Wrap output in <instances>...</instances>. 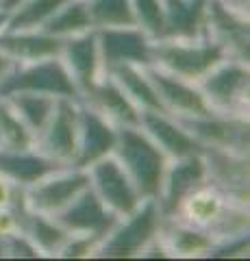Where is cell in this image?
I'll return each instance as SVG.
<instances>
[{"label": "cell", "mask_w": 250, "mask_h": 261, "mask_svg": "<svg viewBox=\"0 0 250 261\" xmlns=\"http://www.w3.org/2000/svg\"><path fill=\"white\" fill-rule=\"evenodd\" d=\"M57 100L59 98H54V96L33 94V92H15V94L5 96V102L31 128V133L35 137L46 126V122L50 120L54 107H57Z\"/></svg>", "instance_id": "cell-27"}, {"label": "cell", "mask_w": 250, "mask_h": 261, "mask_svg": "<svg viewBox=\"0 0 250 261\" xmlns=\"http://www.w3.org/2000/svg\"><path fill=\"white\" fill-rule=\"evenodd\" d=\"M87 187H90V176L85 168L59 166L57 170L24 187V207L37 214L57 216Z\"/></svg>", "instance_id": "cell-6"}, {"label": "cell", "mask_w": 250, "mask_h": 261, "mask_svg": "<svg viewBox=\"0 0 250 261\" xmlns=\"http://www.w3.org/2000/svg\"><path fill=\"white\" fill-rule=\"evenodd\" d=\"M193 3H207V0H193Z\"/></svg>", "instance_id": "cell-41"}, {"label": "cell", "mask_w": 250, "mask_h": 261, "mask_svg": "<svg viewBox=\"0 0 250 261\" xmlns=\"http://www.w3.org/2000/svg\"><path fill=\"white\" fill-rule=\"evenodd\" d=\"M42 31L59 39H68V37L80 35V33L94 31L92 15H90V9H87V0H66L59 7V11L44 24Z\"/></svg>", "instance_id": "cell-28"}, {"label": "cell", "mask_w": 250, "mask_h": 261, "mask_svg": "<svg viewBox=\"0 0 250 261\" xmlns=\"http://www.w3.org/2000/svg\"><path fill=\"white\" fill-rule=\"evenodd\" d=\"M157 242L165 257L172 259H200L209 257L217 246L213 235L198 226L181 222L176 218H163Z\"/></svg>", "instance_id": "cell-19"}, {"label": "cell", "mask_w": 250, "mask_h": 261, "mask_svg": "<svg viewBox=\"0 0 250 261\" xmlns=\"http://www.w3.org/2000/svg\"><path fill=\"white\" fill-rule=\"evenodd\" d=\"M104 72L116 65H150L152 39L137 27L96 29Z\"/></svg>", "instance_id": "cell-12"}, {"label": "cell", "mask_w": 250, "mask_h": 261, "mask_svg": "<svg viewBox=\"0 0 250 261\" xmlns=\"http://www.w3.org/2000/svg\"><path fill=\"white\" fill-rule=\"evenodd\" d=\"M78 140V100L59 98L50 120L35 137V150L59 166H72Z\"/></svg>", "instance_id": "cell-11"}, {"label": "cell", "mask_w": 250, "mask_h": 261, "mask_svg": "<svg viewBox=\"0 0 250 261\" xmlns=\"http://www.w3.org/2000/svg\"><path fill=\"white\" fill-rule=\"evenodd\" d=\"M22 233L35 246L39 257H57L61 246L68 242L70 233L54 216L37 214V211L24 209Z\"/></svg>", "instance_id": "cell-23"}, {"label": "cell", "mask_w": 250, "mask_h": 261, "mask_svg": "<svg viewBox=\"0 0 250 261\" xmlns=\"http://www.w3.org/2000/svg\"><path fill=\"white\" fill-rule=\"evenodd\" d=\"M135 27L144 31L150 39H159L163 35L165 11L163 0H131Z\"/></svg>", "instance_id": "cell-32"}, {"label": "cell", "mask_w": 250, "mask_h": 261, "mask_svg": "<svg viewBox=\"0 0 250 261\" xmlns=\"http://www.w3.org/2000/svg\"><path fill=\"white\" fill-rule=\"evenodd\" d=\"M24 205L20 207H0V238H11L22 233Z\"/></svg>", "instance_id": "cell-33"}, {"label": "cell", "mask_w": 250, "mask_h": 261, "mask_svg": "<svg viewBox=\"0 0 250 261\" xmlns=\"http://www.w3.org/2000/svg\"><path fill=\"white\" fill-rule=\"evenodd\" d=\"M5 244H7V257H11V259L39 257V252L35 250V246L29 242V238L24 233L11 235V238H5Z\"/></svg>", "instance_id": "cell-35"}, {"label": "cell", "mask_w": 250, "mask_h": 261, "mask_svg": "<svg viewBox=\"0 0 250 261\" xmlns=\"http://www.w3.org/2000/svg\"><path fill=\"white\" fill-rule=\"evenodd\" d=\"M107 74L124 89V94L140 111H163L146 65H116L107 70Z\"/></svg>", "instance_id": "cell-24"}, {"label": "cell", "mask_w": 250, "mask_h": 261, "mask_svg": "<svg viewBox=\"0 0 250 261\" xmlns=\"http://www.w3.org/2000/svg\"><path fill=\"white\" fill-rule=\"evenodd\" d=\"M148 76L152 81V85L157 89L161 109L165 113H170L174 118H198V116H207L211 113L209 105L205 100L203 92H200L198 83L193 81H185L155 68V65H146Z\"/></svg>", "instance_id": "cell-14"}, {"label": "cell", "mask_w": 250, "mask_h": 261, "mask_svg": "<svg viewBox=\"0 0 250 261\" xmlns=\"http://www.w3.org/2000/svg\"><path fill=\"white\" fill-rule=\"evenodd\" d=\"M224 3L235 5V7H239V9H246L248 11V0H224Z\"/></svg>", "instance_id": "cell-38"}, {"label": "cell", "mask_w": 250, "mask_h": 261, "mask_svg": "<svg viewBox=\"0 0 250 261\" xmlns=\"http://www.w3.org/2000/svg\"><path fill=\"white\" fill-rule=\"evenodd\" d=\"M15 92H33L78 100V92L59 57L13 65V70L0 81V98Z\"/></svg>", "instance_id": "cell-7"}, {"label": "cell", "mask_w": 250, "mask_h": 261, "mask_svg": "<svg viewBox=\"0 0 250 261\" xmlns=\"http://www.w3.org/2000/svg\"><path fill=\"white\" fill-rule=\"evenodd\" d=\"M63 39L52 37L44 31H3L0 33V53L20 63H33L50 57H59Z\"/></svg>", "instance_id": "cell-22"}, {"label": "cell", "mask_w": 250, "mask_h": 261, "mask_svg": "<svg viewBox=\"0 0 250 261\" xmlns=\"http://www.w3.org/2000/svg\"><path fill=\"white\" fill-rule=\"evenodd\" d=\"M0 102H3V98H0Z\"/></svg>", "instance_id": "cell-42"}, {"label": "cell", "mask_w": 250, "mask_h": 261, "mask_svg": "<svg viewBox=\"0 0 250 261\" xmlns=\"http://www.w3.org/2000/svg\"><path fill=\"white\" fill-rule=\"evenodd\" d=\"M203 157L207 163L209 183L217 185L231 198L248 205V196H250L248 154H237L222 148H203Z\"/></svg>", "instance_id": "cell-17"}, {"label": "cell", "mask_w": 250, "mask_h": 261, "mask_svg": "<svg viewBox=\"0 0 250 261\" xmlns=\"http://www.w3.org/2000/svg\"><path fill=\"white\" fill-rule=\"evenodd\" d=\"M229 53L213 37H161L152 39L150 65L170 74L198 83L209 70L227 59Z\"/></svg>", "instance_id": "cell-2"}, {"label": "cell", "mask_w": 250, "mask_h": 261, "mask_svg": "<svg viewBox=\"0 0 250 261\" xmlns=\"http://www.w3.org/2000/svg\"><path fill=\"white\" fill-rule=\"evenodd\" d=\"M140 126L163 150L168 159L203 152V146L193 140V135L181 124V120L165 111H142Z\"/></svg>", "instance_id": "cell-18"}, {"label": "cell", "mask_w": 250, "mask_h": 261, "mask_svg": "<svg viewBox=\"0 0 250 261\" xmlns=\"http://www.w3.org/2000/svg\"><path fill=\"white\" fill-rule=\"evenodd\" d=\"M0 150L7 152L35 150V135L15 116L13 109L5 102V98L0 102Z\"/></svg>", "instance_id": "cell-30"}, {"label": "cell", "mask_w": 250, "mask_h": 261, "mask_svg": "<svg viewBox=\"0 0 250 261\" xmlns=\"http://www.w3.org/2000/svg\"><path fill=\"white\" fill-rule=\"evenodd\" d=\"M7 257V244H5V238H0V259Z\"/></svg>", "instance_id": "cell-40"}, {"label": "cell", "mask_w": 250, "mask_h": 261, "mask_svg": "<svg viewBox=\"0 0 250 261\" xmlns=\"http://www.w3.org/2000/svg\"><path fill=\"white\" fill-rule=\"evenodd\" d=\"M163 11H165V24H163V35L161 37L205 35V3L163 0Z\"/></svg>", "instance_id": "cell-25"}, {"label": "cell", "mask_w": 250, "mask_h": 261, "mask_svg": "<svg viewBox=\"0 0 250 261\" xmlns=\"http://www.w3.org/2000/svg\"><path fill=\"white\" fill-rule=\"evenodd\" d=\"M205 33L224 46L233 59L250 61V22L248 11L224 0L205 3Z\"/></svg>", "instance_id": "cell-10"}, {"label": "cell", "mask_w": 250, "mask_h": 261, "mask_svg": "<svg viewBox=\"0 0 250 261\" xmlns=\"http://www.w3.org/2000/svg\"><path fill=\"white\" fill-rule=\"evenodd\" d=\"M207 181H209V174H207V163L203 152L168 159L163 178H161V190L155 198L161 214L165 218L172 216L185 196Z\"/></svg>", "instance_id": "cell-13"}, {"label": "cell", "mask_w": 250, "mask_h": 261, "mask_svg": "<svg viewBox=\"0 0 250 261\" xmlns=\"http://www.w3.org/2000/svg\"><path fill=\"white\" fill-rule=\"evenodd\" d=\"M118 140V128L104 120L96 109L87 102L78 100V140H76V157L72 166L90 168L92 163L114 152Z\"/></svg>", "instance_id": "cell-16"}, {"label": "cell", "mask_w": 250, "mask_h": 261, "mask_svg": "<svg viewBox=\"0 0 250 261\" xmlns=\"http://www.w3.org/2000/svg\"><path fill=\"white\" fill-rule=\"evenodd\" d=\"M94 29L135 27L131 0H87Z\"/></svg>", "instance_id": "cell-31"}, {"label": "cell", "mask_w": 250, "mask_h": 261, "mask_svg": "<svg viewBox=\"0 0 250 261\" xmlns=\"http://www.w3.org/2000/svg\"><path fill=\"white\" fill-rule=\"evenodd\" d=\"M114 157L122 163L126 174L133 178L142 198H157L161 190L168 157L163 150L144 133L142 126H118V140Z\"/></svg>", "instance_id": "cell-3"}, {"label": "cell", "mask_w": 250, "mask_h": 261, "mask_svg": "<svg viewBox=\"0 0 250 261\" xmlns=\"http://www.w3.org/2000/svg\"><path fill=\"white\" fill-rule=\"evenodd\" d=\"M87 176H90V187L94 190V194L118 218L133 214L144 202L133 178L126 174L122 163L114 154H107L100 161L92 163L87 168Z\"/></svg>", "instance_id": "cell-8"}, {"label": "cell", "mask_w": 250, "mask_h": 261, "mask_svg": "<svg viewBox=\"0 0 250 261\" xmlns=\"http://www.w3.org/2000/svg\"><path fill=\"white\" fill-rule=\"evenodd\" d=\"M57 168H59V163L44 157L37 150H24V152L0 150V172L13 178L22 187L35 183L37 178H42L44 174L52 172Z\"/></svg>", "instance_id": "cell-26"}, {"label": "cell", "mask_w": 250, "mask_h": 261, "mask_svg": "<svg viewBox=\"0 0 250 261\" xmlns=\"http://www.w3.org/2000/svg\"><path fill=\"white\" fill-rule=\"evenodd\" d=\"M22 3H26V0H0V9L9 13V11H13V9H18Z\"/></svg>", "instance_id": "cell-37"}, {"label": "cell", "mask_w": 250, "mask_h": 261, "mask_svg": "<svg viewBox=\"0 0 250 261\" xmlns=\"http://www.w3.org/2000/svg\"><path fill=\"white\" fill-rule=\"evenodd\" d=\"M168 218H176L181 222L203 228L213 235L217 244L250 233L248 205L231 198L227 192L209 181L189 192Z\"/></svg>", "instance_id": "cell-1"}, {"label": "cell", "mask_w": 250, "mask_h": 261, "mask_svg": "<svg viewBox=\"0 0 250 261\" xmlns=\"http://www.w3.org/2000/svg\"><path fill=\"white\" fill-rule=\"evenodd\" d=\"M20 205H24V187L0 172V207H20Z\"/></svg>", "instance_id": "cell-34"}, {"label": "cell", "mask_w": 250, "mask_h": 261, "mask_svg": "<svg viewBox=\"0 0 250 261\" xmlns=\"http://www.w3.org/2000/svg\"><path fill=\"white\" fill-rule=\"evenodd\" d=\"M92 109H96L104 120H109L116 128L118 126H137L140 124V109L133 105V100L124 94V89L120 87L107 72L96 81V85L87 92L83 98Z\"/></svg>", "instance_id": "cell-21"}, {"label": "cell", "mask_w": 250, "mask_h": 261, "mask_svg": "<svg viewBox=\"0 0 250 261\" xmlns=\"http://www.w3.org/2000/svg\"><path fill=\"white\" fill-rule=\"evenodd\" d=\"M5 27H7V11L0 9V33L5 31Z\"/></svg>", "instance_id": "cell-39"}, {"label": "cell", "mask_w": 250, "mask_h": 261, "mask_svg": "<svg viewBox=\"0 0 250 261\" xmlns=\"http://www.w3.org/2000/svg\"><path fill=\"white\" fill-rule=\"evenodd\" d=\"M54 218L68 228V233H87V235H98V238H104L111 231V226L118 222V216H114L102 205L92 187H87L83 194H78Z\"/></svg>", "instance_id": "cell-20"}, {"label": "cell", "mask_w": 250, "mask_h": 261, "mask_svg": "<svg viewBox=\"0 0 250 261\" xmlns=\"http://www.w3.org/2000/svg\"><path fill=\"white\" fill-rule=\"evenodd\" d=\"M66 0H26L7 13V31H42Z\"/></svg>", "instance_id": "cell-29"}, {"label": "cell", "mask_w": 250, "mask_h": 261, "mask_svg": "<svg viewBox=\"0 0 250 261\" xmlns=\"http://www.w3.org/2000/svg\"><path fill=\"white\" fill-rule=\"evenodd\" d=\"M163 214L155 198H146L133 214L118 218L111 231L104 235L94 257H142L157 242Z\"/></svg>", "instance_id": "cell-4"}, {"label": "cell", "mask_w": 250, "mask_h": 261, "mask_svg": "<svg viewBox=\"0 0 250 261\" xmlns=\"http://www.w3.org/2000/svg\"><path fill=\"white\" fill-rule=\"evenodd\" d=\"M13 61L9 59V57H7V55H3V53H0V81H3L7 74H9V72L13 70Z\"/></svg>", "instance_id": "cell-36"}, {"label": "cell", "mask_w": 250, "mask_h": 261, "mask_svg": "<svg viewBox=\"0 0 250 261\" xmlns=\"http://www.w3.org/2000/svg\"><path fill=\"white\" fill-rule=\"evenodd\" d=\"M198 87L211 111L248 113V94H250L248 63L227 57L198 81Z\"/></svg>", "instance_id": "cell-5"}, {"label": "cell", "mask_w": 250, "mask_h": 261, "mask_svg": "<svg viewBox=\"0 0 250 261\" xmlns=\"http://www.w3.org/2000/svg\"><path fill=\"white\" fill-rule=\"evenodd\" d=\"M59 59L66 65L72 83L76 87L78 100L90 92L96 85V81L104 74L98 42H96V29L63 39Z\"/></svg>", "instance_id": "cell-15"}, {"label": "cell", "mask_w": 250, "mask_h": 261, "mask_svg": "<svg viewBox=\"0 0 250 261\" xmlns=\"http://www.w3.org/2000/svg\"><path fill=\"white\" fill-rule=\"evenodd\" d=\"M181 124L189 130L203 148H222L237 154H248L250 122L248 113L211 111L198 118H183Z\"/></svg>", "instance_id": "cell-9"}]
</instances>
